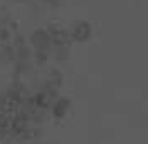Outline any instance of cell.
<instances>
[{"mask_svg":"<svg viewBox=\"0 0 148 144\" xmlns=\"http://www.w3.org/2000/svg\"><path fill=\"white\" fill-rule=\"evenodd\" d=\"M91 35V27L86 24V22H79V24H76L73 29V39L76 40H79V42H83L86 39H89Z\"/></svg>","mask_w":148,"mask_h":144,"instance_id":"1","label":"cell"}]
</instances>
